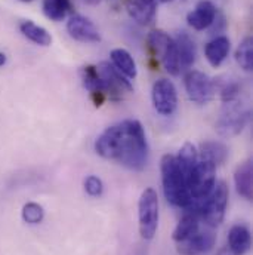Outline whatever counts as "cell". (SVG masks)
Returning a JSON list of instances; mask_svg holds the SVG:
<instances>
[{"instance_id": "9", "label": "cell", "mask_w": 253, "mask_h": 255, "mask_svg": "<svg viewBox=\"0 0 253 255\" xmlns=\"http://www.w3.org/2000/svg\"><path fill=\"white\" fill-rule=\"evenodd\" d=\"M96 68L104 82L105 95H108L111 100H119L123 97V94L132 92L133 86H132L130 80L123 73H120L113 64L102 61Z\"/></svg>"}, {"instance_id": "15", "label": "cell", "mask_w": 253, "mask_h": 255, "mask_svg": "<svg viewBox=\"0 0 253 255\" xmlns=\"http://www.w3.org/2000/svg\"><path fill=\"white\" fill-rule=\"evenodd\" d=\"M252 247V236L246 226L236 224L228 232V250L231 255H246Z\"/></svg>"}, {"instance_id": "30", "label": "cell", "mask_w": 253, "mask_h": 255, "mask_svg": "<svg viewBox=\"0 0 253 255\" xmlns=\"http://www.w3.org/2000/svg\"><path fill=\"white\" fill-rule=\"evenodd\" d=\"M6 64V55L3 52H0V67H3Z\"/></svg>"}, {"instance_id": "23", "label": "cell", "mask_w": 253, "mask_h": 255, "mask_svg": "<svg viewBox=\"0 0 253 255\" xmlns=\"http://www.w3.org/2000/svg\"><path fill=\"white\" fill-rule=\"evenodd\" d=\"M213 88H215V92H219L222 103H230V101L240 98L242 86L236 79H230V77H219L218 80L215 79Z\"/></svg>"}, {"instance_id": "3", "label": "cell", "mask_w": 253, "mask_h": 255, "mask_svg": "<svg viewBox=\"0 0 253 255\" xmlns=\"http://www.w3.org/2000/svg\"><path fill=\"white\" fill-rule=\"evenodd\" d=\"M230 190L225 181H219L215 184L213 190L210 191L204 199L201 200H192L190 206H187L184 211H191L200 217L201 221L209 229H215L221 226L225 217L227 205H228Z\"/></svg>"}, {"instance_id": "7", "label": "cell", "mask_w": 253, "mask_h": 255, "mask_svg": "<svg viewBox=\"0 0 253 255\" xmlns=\"http://www.w3.org/2000/svg\"><path fill=\"white\" fill-rule=\"evenodd\" d=\"M215 172H216V166L198 159L195 166L185 177L192 200H201L213 190V187L216 184Z\"/></svg>"}, {"instance_id": "10", "label": "cell", "mask_w": 253, "mask_h": 255, "mask_svg": "<svg viewBox=\"0 0 253 255\" xmlns=\"http://www.w3.org/2000/svg\"><path fill=\"white\" fill-rule=\"evenodd\" d=\"M184 85H185L188 98L195 104H200V106L207 104L215 95L213 80L207 74L198 70H192L187 73Z\"/></svg>"}, {"instance_id": "2", "label": "cell", "mask_w": 253, "mask_h": 255, "mask_svg": "<svg viewBox=\"0 0 253 255\" xmlns=\"http://www.w3.org/2000/svg\"><path fill=\"white\" fill-rule=\"evenodd\" d=\"M160 171L166 200L176 208L185 209L187 206H190L192 199L187 186V178L173 154H165L162 157Z\"/></svg>"}, {"instance_id": "21", "label": "cell", "mask_w": 253, "mask_h": 255, "mask_svg": "<svg viewBox=\"0 0 253 255\" xmlns=\"http://www.w3.org/2000/svg\"><path fill=\"white\" fill-rule=\"evenodd\" d=\"M19 30L28 40H31L33 43H36L39 46H49L52 43V36L49 34V31L45 27H42L30 19L22 21L19 24Z\"/></svg>"}, {"instance_id": "27", "label": "cell", "mask_w": 253, "mask_h": 255, "mask_svg": "<svg viewBox=\"0 0 253 255\" xmlns=\"http://www.w3.org/2000/svg\"><path fill=\"white\" fill-rule=\"evenodd\" d=\"M22 220L27 224H40L45 218V209L42 205L36 203V202H28L22 206Z\"/></svg>"}, {"instance_id": "4", "label": "cell", "mask_w": 253, "mask_h": 255, "mask_svg": "<svg viewBox=\"0 0 253 255\" xmlns=\"http://www.w3.org/2000/svg\"><path fill=\"white\" fill-rule=\"evenodd\" d=\"M251 109L240 98L224 103L221 115L216 121V130L224 138H233L239 135L251 121Z\"/></svg>"}, {"instance_id": "20", "label": "cell", "mask_w": 253, "mask_h": 255, "mask_svg": "<svg viewBox=\"0 0 253 255\" xmlns=\"http://www.w3.org/2000/svg\"><path fill=\"white\" fill-rule=\"evenodd\" d=\"M198 230H200V217L191 211H184V215L181 217L179 223L176 224L172 238L175 242H181V241L188 239Z\"/></svg>"}, {"instance_id": "13", "label": "cell", "mask_w": 253, "mask_h": 255, "mask_svg": "<svg viewBox=\"0 0 253 255\" xmlns=\"http://www.w3.org/2000/svg\"><path fill=\"white\" fill-rule=\"evenodd\" d=\"M218 15L216 6L209 0H201L195 4V7L187 15V21L194 30H206L212 25Z\"/></svg>"}, {"instance_id": "14", "label": "cell", "mask_w": 253, "mask_h": 255, "mask_svg": "<svg viewBox=\"0 0 253 255\" xmlns=\"http://www.w3.org/2000/svg\"><path fill=\"white\" fill-rule=\"evenodd\" d=\"M129 16L139 25H148L154 21L157 13L156 0H126Z\"/></svg>"}, {"instance_id": "19", "label": "cell", "mask_w": 253, "mask_h": 255, "mask_svg": "<svg viewBox=\"0 0 253 255\" xmlns=\"http://www.w3.org/2000/svg\"><path fill=\"white\" fill-rule=\"evenodd\" d=\"M228 157V147L221 141H204L200 145L198 159L212 163L213 166L222 165Z\"/></svg>"}, {"instance_id": "31", "label": "cell", "mask_w": 253, "mask_h": 255, "mask_svg": "<svg viewBox=\"0 0 253 255\" xmlns=\"http://www.w3.org/2000/svg\"><path fill=\"white\" fill-rule=\"evenodd\" d=\"M218 255H231V254H230V251H228V250H221V251L218 253Z\"/></svg>"}, {"instance_id": "32", "label": "cell", "mask_w": 253, "mask_h": 255, "mask_svg": "<svg viewBox=\"0 0 253 255\" xmlns=\"http://www.w3.org/2000/svg\"><path fill=\"white\" fill-rule=\"evenodd\" d=\"M159 1H162V3H169V1H172V0H159Z\"/></svg>"}, {"instance_id": "25", "label": "cell", "mask_w": 253, "mask_h": 255, "mask_svg": "<svg viewBox=\"0 0 253 255\" xmlns=\"http://www.w3.org/2000/svg\"><path fill=\"white\" fill-rule=\"evenodd\" d=\"M236 61L245 71L253 70V39L251 36L245 37L239 45L236 51Z\"/></svg>"}, {"instance_id": "33", "label": "cell", "mask_w": 253, "mask_h": 255, "mask_svg": "<svg viewBox=\"0 0 253 255\" xmlns=\"http://www.w3.org/2000/svg\"><path fill=\"white\" fill-rule=\"evenodd\" d=\"M21 1H25V3H28V1H33V0H21Z\"/></svg>"}, {"instance_id": "12", "label": "cell", "mask_w": 253, "mask_h": 255, "mask_svg": "<svg viewBox=\"0 0 253 255\" xmlns=\"http://www.w3.org/2000/svg\"><path fill=\"white\" fill-rule=\"evenodd\" d=\"M216 242L212 230H198L185 241L176 242V251L181 255H201L209 253Z\"/></svg>"}, {"instance_id": "11", "label": "cell", "mask_w": 253, "mask_h": 255, "mask_svg": "<svg viewBox=\"0 0 253 255\" xmlns=\"http://www.w3.org/2000/svg\"><path fill=\"white\" fill-rule=\"evenodd\" d=\"M67 31L70 37L82 43H96L101 40L96 25L83 15H71L67 21Z\"/></svg>"}, {"instance_id": "18", "label": "cell", "mask_w": 253, "mask_h": 255, "mask_svg": "<svg viewBox=\"0 0 253 255\" xmlns=\"http://www.w3.org/2000/svg\"><path fill=\"white\" fill-rule=\"evenodd\" d=\"M175 45H176V52H178V58L182 70L190 68L192 64L195 63L197 58V46L195 42L191 39V36L185 31H181L176 34V37L173 39Z\"/></svg>"}, {"instance_id": "17", "label": "cell", "mask_w": 253, "mask_h": 255, "mask_svg": "<svg viewBox=\"0 0 253 255\" xmlns=\"http://www.w3.org/2000/svg\"><path fill=\"white\" fill-rule=\"evenodd\" d=\"M231 42L227 36H218L210 40L204 48V57L212 67H219L230 54Z\"/></svg>"}, {"instance_id": "24", "label": "cell", "mask_w": 253, "mask_h": 255, "mask_svg": "<svg viewBox=\"0 0 253 255\" xmlns=\"http://www.w3.org/2000/svg\"><path fill=\"white\" fill-rule=\"evenodd\" d=\"M43 12L51 21H63L73 13L71 0H43Z\"/></svg>"}, {"instance_id": "26", "label": "cell", "mask_w": 253, "mask_h": 255, "mask_svg": "<svg viewBox=\"0 0 253 255\" xmlns=\"http://www.w3.org/2000/svg\"><path fill=\"white\" fill-rule=\"evenodd\" d=\"M175 157H176L179 166L182 168V171H184V174L187 177V174L190 172L191 169L195 166V163L198 162V151L195 150V147L191 142H185L181 147L178 156H175Z\"/></svg>"}, {"instance_id": "6", "label": "cell", "mask_w": 253, "mask_h": 255, "mask_svg": "<svg viewBox=\"0 0 253 255\" xmlns=\"http://www.w3.org/2000/svg\"><path fill=\"white\" fill-rule=\"evenodd\" d=\"M159 196L151 187L145 189L138 202V221L139 235L144 241H151L159 227Z\"/></svg>"}, {"instance_id": "22", "label": "cell", "mask_w": 253, "mask_h": 255, "mask_svg": "<svg viewBox=\"0 0 253 255\" xmlns=\"http://www.w3.org/2000/svg\"><path fill=\"white\" fill-rule=\"evenodd\" d=\"M110 58H111L113 65L120 73H123L127 79H135L136 77V74H138L136 63H135L133 57L127 52L126 49H122V48L113 49L111 54H110Z\"/></svg>"}, {"instance_id": "1", "label": "cell", "mask_w": 253, "mask_h": 255, "mask_svg": "<svg viewBox=\"0 0 253 255\" xmlns=\"http://www.w3.org/2000/svg\"><path fill=\"white\" fill-rule=\"evenodd\" d=\"M95 151L132 171H142L150 159L145 130L139 121L127 119L107 128L95 139Z\"/></svg>"}, {"instance_id": "29", "label": "cell", "mask_w": 253, "mask_h": 255, "mask_svg": "<svg viewBox=\"0 0 253 255\" xmlns=\"http://www.w3.org/2000/svg\"><path fill=\"white\" fill-rule=\"evenodd\" d=\"M83 1L87 3V4H92V6H96V4L101 3V0H83Z\"/></svg>"}, {"instance_id": "8", "label": "cell", "mask_w": 253, "mask_h": 255, "mask_svg": "<svg viewBox=\"0 0 253 255\" xmlns=\"http://www.w3.org/2000/svg\"><path fill=\"white\" fill-rule=\"evenodd\" d=\"M151 100L154 110L162 116H172L178 107V92L172 80L159 79L153 85Z\"/></svg>"}, {"instance_id": "16", "label": "cell", "mask_w": 253, "mask_h": 255, "mask_svg": "<svg viewBox=\"0 0 253 255\" xmlns=\"http://www.w3.org/2000/svg\"><path fill=\"white\" fill-rule=\"evenodd\" d=\"M234 184H236V190L237 193L245 197L246 200H252L253 199V166L252 160L248 159L243 163H240L236 168L234 172Z\"/></svg>"}, {"instance_id": "5", "label": "cell", "mask_w": 253, "mask_h": 255, "mask_svg": "<svg viewBox=\"0 0 253 255\" xmlns=\"http://www.w3.org/2000/svg\"><path fill=\"white\" fill-rule=\"evenodd\" d=\"M148 46L154 58H159L166 71L172 76H178L182 68L179 64L176 45L173 37H170L163 30H154L148 34Z\"/></svg>"}, {"instance_id": "28", "label": "cell", "mask_w": 253, "mask_h": 255, "mask_svg": "<svg viewBox=\"0 0 253 255\" xmlns=\"http://www.w3.org/2000/svg\"><path fill=\"white\" fill-rule=\"evenodd\" d=\"M84 191L90 196V197H99L104 191V183L99 177L96 175H89L84 178Z\"/></svg>"}]
</instances>
